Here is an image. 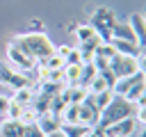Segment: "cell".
<instances>
[{
    "label": "cell",
    "mask_w": 146,
    "mask_h": 137,
    "mask_svg": "<svg viewBox=\"0 0 146 137\" xmlns=\"http://www.w3.org/2000/svg\"><path fill=\"white\" fill-rule=\"evenodd\" d=\"M9 103H11V98H9V96H2V94H0V116H7Z\"/></svg>",
    "instance_id": "obj_29"
},
{
    "label": "cell",
    "mask_w": 146,
    "mask_h": 137,
    "mask_svg": "<svg viewBox=\"0 0 146 137\" xmlns=\"http://www.w3.org/2000/svg\"><path fill=\"white\" fill-rule=\"evenodd\" d=\"M0 82L11 87V89H23V87H32V80L27 78V73L23 71H16L11 66H5L0 64Z\"/></svg>",
    "instance_id": "obj_5"
},
{
    "label": "cell",
    "mask_w": 146,
    "mask_h": 137,
    "mask_svg": "<svg viewBox=\"0 0 146 137\" xmlns=\"http://www.w3.org/2000/svg\"><path fill=\"white\" fill-rule=\"evenodd\" d=\"M137 126H139L137 119H135V116H128V119H123V121H116V123L103 128V135H105V137H130V135L137 130Z\"/></svg>",
    "instance_id": "obj_8"
},
{
    "label": "cell",
    "mask_w": 146,
    "mask_h": 137,
    "mask_svg": "<svg viewBox=\"0 0 146 137\" xmlns=\"http://www.w3.org/2000/svg\"><path fill=\"white\" fill-rule=\"evenodd\" d=\"M84 137H105V135H103V128H98V126H94V128H91V130H89V132H87Z\"/></svg>",
    "instance_id": "obj_30"
},
{
    "label": "cell",
    "mask_w": 146,
    "mask_h": 137,
    "mask_svg": "<svg viewBox=\"0 0 146 137\" xmlns=\"http://www.w3.org/2000/svg\"><path fill=\"white\" fill-rule=\"evenodd\" d=\"M110 46L121 53V55H130V57H139L141 59V46L132 43V41H123V39H110Z\"/></svg>",
    "instance_id": "obj_11"
},
{
    "label": "cell",
    "mask_w": 146,
    "mask_h": 137,
    "mask_svg": "<svg viewBox=\"0 0 146 137\" xmlns=\"http://www.w3.org/2000/svg\"><path fill=\"white\" fill-rule=\"evenodd\" d=\"M87 89H89V94H98V91H105V89H112V87H110V82L98 73V75L89 82V87H87Z\"/></svg>",
    "instance_id": "obj_20"
},
{
    "label": "cell",
    "mask_w": 146,
    "mask_h": 137,
    "mask_svg": "<svg viewBox=\"0 0 146 137\" xmlns=\"http://www.w3.org/2000/svg\"><path fill=\"white\" fill-rule=\"evenodd\" d=\"M23 110H25L23 105H18V103H14V100H11V103H9V110H7V119L18 121V119H21V114H23Z\"/></svg>",
    "instance_id": "obj_26"
},
{
    "label": "cell",
    "mask_w": 146,
    "mask_h": 137,
    "mask_svg": "<svg viewBox=\"0 0 146 137\" xmlns=\"http://www.w3.org/2000/svg\"><path fill=\"white\" fill-rule=\"evenodd\" d=\"M23 137H46V135H43V130L39 128V123L34 121V123H27V126L23 128Z\"/></svg>",
    "instance_id": "obj_25"
},
{
    "label": "cell",
    "mask_w": 146,
    "mask_h": 137,
    "mask_svg": "<svg viewBox=\"0 0 146 137\" xmlns=\"http://www.w3.org/2000/svg\"><path fill=\"white\" fill-rule=\"evenodd\" d=\"M114 55H116V50L110 46V41H100V46L96 48V57H105L107 62H110Z\"/></svg>",
    "instance_id": "obj_24"
},
{
    "label": "cell",
    "mask_w": 146,
    "mask_h": 137,
    "mask_svg": "<svg viewBox=\"0 0 146 137\" xmlns=\"http://www.w3.org/2000/svg\"><path fill=\"white\" fill-rule=\"evenodd\" d=\"M107 64H110V71L114 73L116 80H119V78L135 75V73L141 71V59H139V57H130V55H121V53H116Z\"/></svg>",
    "instance_id": "obj_4"
},
{
    "label": "cell",
    "mask_w": 146,
    "mask_h": 137,
    "mask_svg": "<svg viewBox=\"0 0 146 137\" xmlns=\"http://www.w3.org/2000/svg\"><path fill=\"white\" fill-rule=\"evenodd\" d=\"M7 59H9V64H11V68H16V71H23V73H27V71H32V68H36V62L34 59H30L25 53H21L16 46H7Z\"/></svg>",
    "instance_id": "obj_7"
},
{
    "label": "cell",
    "mask_w": 146,
    "mask_h": 137,
    "mask_svg": "<svg viewBox=\"0 0 146 137\" xmlns=\"http://www.w3.org/2000/svg\"><path fill=\"white\" fill-rule=\"evenodd\" d=\"M11 46H16L21 53H25L30 59H34L36 64H41L43 59H48L55 53L52 41L43 34V32H25V34H16L11 41Z\"/></svg>",
    "instance_id": "obj_1"
},
{
    "label": "cell",
    "mask_w": 146,
    "mask_h": 137,
    "mask_svg": "<svg viewBox=\"0 0 146 137\" xmlns=\"http://www.w3.org/2000/svg\"><path fill=\"white\" fill-rule=\"evenodd\" d=\"M36 123H39V128L43 130V135H48V132H52V130H57V128L62 126V121H59L55 114H50V112L39 114V116H36Z\"/></svg>",
    "instance_id": "obj_15"
},
{
    "label": "cell",
    "mask_w": 146,
    "mask_h": 137,
    "mask_svg": "<svg viewBox=\"0 0 146 137\" xmlns=\"http://www.w3.org/2000/svg\"><path fill=\"white\" fill-rule=\"evenodd\" d=\"M68 50H71V46H59V48H55V53H57V55H62L64 59H66V55H68Z\"/></svg>",
    "instance_id": "obj_31"
},
{
    "label": "cell",
    "mask_w": 146,
    "mask_h": 137,
    "mask_svg": "<svg viewBox=\"0 0 146 137\" xmlns=\"http://www.w3.org/2000/svg\"><path fill=\"white\" fill-rule=\"evenodd\" d=\"M96 75H98V68L94 66V62H91V64H82V66H80V80H78V84H80V87H89V82H91Z\"/></svg>",
    "instance_id": "obj_17"
},
{
    "label": "cell",
    "mask_w": 146,
    "mask_h": 137,
    "mask_svg": "<svg viewBox=\"0 0 146 137\" xmlns=\"http://www.w3.org/2000/svg\"><path fill=\"white\" fill-rule=\"evenodd\" d=\"M66 64H75V66L82 64V62H80V53H78V48H71V50H68V55H66Z\"/></svg>",
    "instance_id": "obj_28"
},
{
    "label": "cell",
    "mask_w": 146,
    "mask_h": 137,
    "mask_svg": "<svg viewBox=\"0 0 146 137\" xmlns=\"http://www.w3.org/2000/svg\"><path fill=\"white\" fill-rule=\"evenodd\" d=\"M82 66V64H80ZM80 66H75V64H66L62 71H64V84H78V80H80Z\"/></svg>",
    "instance_id": "obj_19"
},
{
    "label": "cell",
    "mask_w": 146,
    "mask_h": 137,
    "mask_svg": "<svg viewBox=\"0 0 146 137\" xmlns=\"http://www.w3.org/2000/svg\"><path fill=\"white\" fill-rule=\"evenodd\" d=\"M98 114H100V110L96 107L94 96H91V94H87V98L80 103V110H78V123L94 128V126H98Z\"/></svg>",
    "instance_id": "obj_6"
},
{
    "label": "cell",
    "mask_w": 146,
    "mask_h": 137,
    "mask_svg": "<svg viewBox=\"0 0 146 137\" xmlns=\"http://www.w3.org/2000/svg\"><path fill=\"white\" fill-rule=\"evenodd\" d=\"M62 128H64L66 137H84L91 130L89 126H82V123H62Z\"/></svg>",
    "instance_id": "obj_18"
},
{
    "label": "cell",
    "mask_w": 146,
    "mask_h": 137,
    "mask_svg": "<svg viewBox=\"0 0 146 137\" xmlns=\"http://www.w3.org/2000/svg\"><path fill=\"white\" fill-rule=\"evenodd\" d=\"M75 37H78V41L82 43V41L94 39V37H96V32H94V27L87 23V25H78V27H75Z\"/></svg>",
    "instance_id": "obj_22"
},
{
    "label": "cell",
    "mask_w": 146,
    "mask_h": 137,
    "mask_svg": "<svg viewBox=\"0 0 146 137\" xmlns=\"http://www.w3.org/2000/svg\"><path fill=\"white\" fill-rule=\"evenodd\" d=\"M91 96H94L96 107H98V110H103V107L114 98V91H112V89H105V91H98V94H91Z\"/></svg>",
    "instance_id": "obj_21"
},
{
    "label": "cell",
    "mask_w": 146,
    "mask_h": 137,
    "mask_svg": "<svg viewBox=\"0 0 146 137\" xmlns=\"http://www.w3.org/2000/svg\"><path fill=\"white\" fill-rule=\"evenodd\" d=\"M141 80H146L144 71H139V73H135V75H128V78H119V80L114 82L112 91H114L116 96H125V94L130 91V87H135V84H137V82H141Z\"/></svg>",
    "instance_id": "obj_10"
},
{
    "label": "cell",
    "mask_w": 146,
    "mask_h": 137,
    "mask_svg": "<svg viewBox=\"0 0 146 137\" xmlns=\"http://www.w3.org/2000/svg\"><path fill=\"white\" fill-rule=\"evenodd\" d=\"M46 137H66V132H64V128H62V126H59V128H57V130H52V132H48V135H46Z\"/></svg>",
    "instance_id": "obj_32"
},
{
    "label": "cell",
    "mask_w": 146,
    "mask_h": 137,
    "mask_svg": "<svg viewBox=\"0 0 146 137\" xmlns=\"http://www.w3.org/2000/svg\"><path fill=\"white\" fill-rule=\"evenodd\" d=\"M14 103L23 105V107H30L32 100H34V89L32 87H23V89H14V96H9Z\"/></svg>",
    "instance_id": "obj_16"
},
{
    "label": "cell",
    "mask_w": 146,
    "mask_h": 137,
    "mask_svg": "<svg viewBox=\"0 0 146 137\" xmlns=\"http://www.w3.org/2000/svg\"><path fill=\"white\" fill-rule=\"evenodd\" d=\"M128 25L132 27V32H135L139 46H144V37H146V21H144V14H132L130 21H128Z\"/></svg>",
    "instance_id": "obj_14"
},
{
    "label": "cell",
    "mask_w": 146,
    "mask_h": 137,
    "mask_svg": "<svg viewBox=\"0 0 146 137\" xmlns=\"http://www.w3.org/2000/svg\"><path fill=\"white\" fill-rule=\"evenodd\" d=\"M41 64H43L46 68H64V66H66V59H64L62 55H57V53H52V55H50L48 59H43Z\"/></svg>",
    "instance_id": "obj_23"
},
{
    "label": "cell",
    "mask_w": 146,
    "mask_h": 137,
    "mask_svg": "<svg viewBox=\"0 0 146 137\" xmlns=\"http://www.w3.org/2000/svg\"><path fill=\"white\" fill-rule=\"evenodd\" d=\"M87 94H89L87 87H80V84H64L62 91H59V98H62L66 105H71V103H82V100L87 98Z\"/></svg>",
    "instance_id": "obj_9"
},
{
    "label": "cell",
    "mask_w": 146,
    "mask_h": 137,
    "mask_svg": "<svg viewBox=\"0 0 146 137\" xmlns=\"http://www.w3.org/2000/svg\"><path fill=\"white\" fill-rule=\"evenodd\" d=\"M114 21H116V14L110 9V7H98L94 14H91V21H89V25L94 27V32L100 37V41H110L112 39V25H114Z\"/></svg>",
    "instance_id": "obj_3"
},
{
    "label": "cell",
    "mask_w": 146,
    "mask_h": 137,
    "mask_svg": "<svg viewBox=\"0 0 146 137\" xmlns=\"http://www.w3.org/2000/svg\"><path fill=\"white\" fill-rule=\"evenodd\" d=\"M23 123L14 119H5L0 123V137H23Z\"/></svg>",
    "instance_id": "obj_13"
},
{
    "label": "cell",
    "mask_w": 146,
    "mask_h": 137,
    "mask_svg": "<svg viewBox=\"0 0 146 137\" xmlns=\"http://www.w3.org/2000/svg\"><path fill=\"white\" fill-rule=\"evenodd\" d=\"M135 112H137V105L135 103H130L123 96H116L114 94V98L98 114V128H107V126H112L116 121H123L128 116H135Z\"/></svg>",
    "instance_id": "obj_2"
},
{
    "label": "cell",
    "mask_w": 146,
    "mask_h": 137,
    "mask_svg": "<svg viewBox=\"0 0 146 137\" xmlns=\"http://www.w3.org/2000/svg\"><path fill=\"white\" fill-rule=\"evenodd\" d=\"M112 39H123V41H132V43H139L137 41V37H135V32H132V27L125 23V21H114V25H112Z\"/></svg>",
    "instance_id": "obj_12"
},
{
    "label": "cell",
    "mask_w": 146,
    "mask_h": 137,
    "mask_svg": "<svg viewBox=\"0 0 146 137\" xmlns=\"http://www.w3.org/2000/svg\"><path fill=\"white\" fill-rule=\"evenodd\" d=\"M18 121H21V123H23V126H27V123H34V121H36V112H34V110H32V107H25V110H23V114H21V119H18Z\"/></svg>",
    "instance_id": "obj_27"
}]
</instances>
